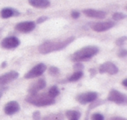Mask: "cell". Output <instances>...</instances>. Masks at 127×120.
Instances as JSON below:
<instances>
[{
	"mask_svg": "<svg viewBox=\"0 0 127 120\" xmlns=\"http://www.w3.org/2000/svg\"><path fill=\"white\" fill-rule=\"evenodd\" d=\"M75 40V37H70L61 41H45L38 46V51L41 54H49L54 51H61L66 48Z\"/></svg>",
	"mask_w": 127,
	"mask_h": 120,
	"instance_id": "obj_1",
	"label": "cell"
},
{
	"mask_svg": "<svg viewBox=\"0 0 127 120\" xmlns=\"http://www.w3.org/2000/svg\"><path fill=\"white\" fill-rule=\"evenodd\" d=\"M99 51L98 47L94 45L85 46L81 48L80 50L77 51L75 53H73L71 56V60L74 62H80L82 61H87L90 60L92 58H93L95 55H97Z\"/></svg>",
	"mask_w": 127,
	"mask_h": 120,
	"instance_id": "obj_2",
	"label": "cell"
},
{
	"mask_svg": "<svg viewBox=\"0 0 127 120\" xmlns=\"http://www.w3.org/2000/svg\"><path fill=\"white\" fill-rule=\"evenodd\" d=\"M25 100L29 104L34 106H38V107L52 105L56 103L55 99L51 98L47 94H34V95L29 94Z\"/></svg>",
	"mask_w": 127,
	"mask_h": 120,
	"instance_id": "obj_3",
	"label": "cell"
},
{
	"mask_svg": "<svg viewBox=\"0 0 127 120\" xmlns=\"http://www.w3.org/2000/svg\"><path fill=\"white\" fill-rule=\"evenodd\" d=\"M107 99L110 102H113L117 104H124L126 103V96L115 89L110 90Z\"/></svg>",
	"mask_w": 127,
	"mask_h": 120,
	"instance_id": "obj_4",
	"label": "cell"
},
{
	"mask_svg": "<svg viewBox=\"0 0 127 120\" xmlns=\"http://www.w3.org/2000/svg\"><path fill=\"white\" fill-rule=\"evenodd\" d=\"M97 92L96 91H88L85 93H80L76 97V100L81 104H87L97 100Z\"/></svg>",
	"mask_w": 127,
	"mask_h": 120,
	"instance_id": "obj_5",
	"label": "cell"
},
{
	"mask_svg": "<svg viewBox=\"0 0 127 120\" xmlns=\"http://www.w3.org/2000/svg\"><path fill=\"white\" fill-rule=\"evenodd\" d=\"M46 69H47V67H46L45 64H43V63H39L37 65L34 66L32 70H30L27 73H25V78H26V79H32V78H37V77L41 76L46 71Z\"/></svg>",
	"mask_w": 127,
	"mask_h": 120,
	"instance_id": "obj_6",
	"label": "cell"
},
{
	"mask_svg": "<svg viewBox=\"0 0 127 120\" xmlns=\"http://www.w3.org/2000/svg\"><path fill=\"white\" fill-rule=\"evenodd\" d=\"M98 72L101 74H104V73H107L110 75H115L118 72V66L115 64H113L112 62H104V64H100L98 67Z\"/></svg>",
	"mask_w": 127,
	"mask_h": 120,
	"instance_id": "obj_7",
	"label": "cell"
},
{
	"mask_svg": "<svg viewBox=\"0 0 127 120\" xmlns=\"http://www.w3.org/2000/svg\"><path fill=\"white\" fill-rule=\"evenodd\" d=\"M19 44H20L19 39L16 37H13V36L4 37V38L1 41V43H0V46L6 50L15 49V48L18 47Z\"/></svg>",
	"mask_w": 127,
	"mask_h": 120,
	"instance_id": "obj_8",
	"label": "cell"
},
{
	"mask_svg": "<svg viewBox=\"0 0 127 120\" xmlns=\"http://www.w3.org/2000/svg\"><path fill=\"white\" fill-rule=\"evenodd\" d=\"M35 28H36V23L33 21L20 22V23L17 24L16 26H15V29L18 31L23 32V33H29V32L32 31Z\"/></svg>",
	"mask_w": 127,
	"mask_h": 120,
	"instance_id": "obj_9",
	"label": "cell"
},
{
	"mask_svg": "<svg viewBox=\"0 0 127 120\" xmlns=\"http://www.w3.org/2000/svg\"><path fill=\"white\" fill-rule=\"evenodd\" d=\"M115 26V23L112 21H104V22H97L92 25V29L94 31L97 32H104Z\"/></svg>",
	"mask_w": 127,
	"mask_h": 120,
	"instance_id": "obj_10",
	"label": "cell"
},
{
	"mask_svg": "<svg viewBox=\"0 0 127 120\" xmlns=\"http://www.w3.org/2000/svg\"><path fill=\"white\" fill-rule=\"evenodd\" d=\"M46 86V81L43 78H40L37 81L34 82L33 84L29 86L28 88V93L30 95H34V94H37V92L40 90H44Z\"/></svg>",
	"mask_w": 127,
	"mask_h": 120,
	"instance_id": "obj_11",
	"label": "cell"
},
{
	"mask_svg": "<svg viewBox=\"0 0 127 120\" xmlns=\"http://www.w3.org/2000/svg\"><path fill=\"white\" fill-rule=\"evenodd\" d=\"M20 110V105L17 101H10L7 104L4 105V111L6 115H9V116H11V115L15 114V113L18 112Z\"/></svg>",
	"mask_w": 127,
	"mask_h": 120,
	"instance_id": "obj_12",
	"label": "cell"
},
{
	"mask_svg": "<svg viewBox=\"0 0 127 120\" xmlns=\"http://www.w3.org/2000/svg\"><path fill=\"white\" fill-rule=\"evenodd\" d=\"M18 76H19L18 72L15 71H11L9 72L5 73V74L2 75V76H0V85L2 86V85H4L6 84L14 81L15 79L18 78Z\"/></svg>",
	"mask_w": 127,
	"mask_h": 120,
	"instance_id": "obj_13",
	"label": "cell"
},
{
	"mask_svg": "<svg viewBox=\"0 0 127 120\" xmlns=\"http://www.w3.org/2000/svg\"><path fill=\"white\" fill-rule=\"evenodd\" d=\"M83 13L85 16L92 18H97V19H103L105 18L106 13L103 11H98L95 9H85L83 11Z\"/></svg>",
	"mask_w": 127,
	"mask_h": 120,
	"instance_id": "obj_14",
	"label": "cell"
},
{
	"mask_svg": "<svg viewBox=\"0 0 127 120\" xmlns=\"http://www.w3.org/2000/svg\"><path fill=\"white\" fill-rule=\"evenodd\" d=\"M28 2L32 6L38 9H45L51 5L49 0H28Z\"/></svg>",
	"mask_w": 127,
	"mask_h": 120,
	"instance_id": "obj_15",
	"label": "cell"
},
{
	"mask_svg": "<svg viewBox=\"0 0 127 120\" xmlns=\"http://www.w3.org/2000/svg\"><path fill=\"white\" fill-rule=\"evenodd\" d=\"M20 12L17 10L13 9V8H4V9L1 11L0 12V16L2 17L3 18H9L11 17H16V16H19Z\"/></svg>",
	"mask_w": 127,
	"mask_h": 120,
	"instance_id": "obj_16",
	"label": "cell"
},
{
	"mask_svg": "<svg viewBox=\"0 0 127 120\" xmlns=\"http://www.w3.org/2000/svg\"><path fill=\"white\" fill-rule=\"evenodd\" d=\"M65 116L69 120H78L81 117V114L79 111L75 110H68L65 112Z\"/></svg>",
	"mask_w": 127,
	"mask_h": 120,
	"instance_id": "obj_17",
	"label": "cell"
},
{
	"mask_svg": "<svg viewBox=\"0 0 127 120\" xmlns=\"http://www.w3.org/2000/svg\"><path fill=\"white\" fill-rule=\"evenodd\" d=\"M59 93H60V90H59V89H58V87L57 86V85H53V86H51V88L49 89L47 95L49 96L51 98L55 99V97H58V96L59 95Z\"/></svg>",
	"mask_w": 127,
	"mask_h": 120,
	"instance_id": "obj_18",
	"label": "cell"
},
{
	"mask_svg": "<svg viewBox=\"0 0 127 120\" xmlns=\"http://www.w3.org/2000/svg\"><path fill=\"white\" fill-rule=\"evenodd\" d=\"M84 76L83 71H75L73 74H71L69 78H67L68 82H77L82 78V77Z\"/></svg>",
	"mask_w": 127,
	"mask_h": 120,
	"instance_id": "obj_19",
	"label": "cell"
},
{
	"mask_svg": "<svg viewBox=\"0 0 127 120\" xmlns=\"http://www.w3.org/2000/svg\"><path fill=\"white\" fill-rule=\"evenodd\" d=\"M126 18V15L125 13L122 12H115L112 14V18L116 21H119V20H123Z\"/></svg>",
	"mask_w": 127,
	"mask_h": 120,
	"instance_id": "obj_20",
	"label": "cell"
},
{
	"mask_svg": "<svg viewBox=\"0 0 127 120\" xmlns=\"http://www.w3.org/2000/svg\"><path fill=\"white\" fill-rule=\"evenodd\" d=\"M59 69L58 67H56V66H51L49 68V73L51 76H57L58 74H59Z\"/></svg>",
	"mask_w": 127,
	"mask_h": 120,
	"instance_id": "obj_21",
	"label": "cell"
},
{
	"mask_svg": "<svg viewBox=\"0 0 127 120\" xmlns=\"http://www.w3.org/2000/svg\"><path fill=\"white\" fill-rule=\"evenodd\" d=\"M91 119L92 120H104V117L103 116L101 113L96 112V113H93V114L92 115Z\"/></svg>",
	"mask_w": 127,
	"mask_h": 120,
	"instance_id": "obj_22",
	"label": "cell"
},
{
	"mask_svg": "<svg viewBox=\"0 0 127 120\" xmlns=\"http://www.w3.org/2000/svg\"><path fill=\"white\" fill-rule=\"evenodd\" d=\"M126 39H127V37H125V36H124V37H119V38L117 39V41H116V44H117V45H118V46H123V45H125V42H126Z\"/></svg>",
	"mask_w": 127,
	"mask_h": 120,
	"instance_id": "obj_23",
	"label": "cell"
},
{
	"mask_svg": "<svg viewBox=\"0 0 127 120\" xmlns=\"http://www.w3.org/2000/svg\"><path fill=\"white\" fill-rule=\"evenodd\" d=\"M73 69H74L76 71H82V70L84 69L83 64L80 62H77L76 64H74V66H73Z\"/></svg>",
	"mask_w": 127,
	"mask_h": 120,
	"instance_id": "obj_24",
	"label": "cell"
},
{
	"mask_svg": "<svg viewBox=\"0 0 127 120\" xmlns=\"http://www.w3.org/2000/svg\"><path fill=\"white\" fill-rule=\"evenodd\" d=\"M41 118V113L39 111H36L32 114V119L33 120H40Z\"/></svg>",
	"mask_w": 127,
	"mask_h": 120,
	"instance_id": "obj_25",
	"label": "cell"
},
{
	"mask_svg": "<svg viewBox=\"0 0 127 120\" xmlns=\"http://www.w3.org/2000/svg\"><path fill=\"white\" fill-rule=\"evenodd\" d=\"M127 55V51L125 49H121L120 51H118V56L119 58H125Z\"/></svg>",
	"mask_w": 127,
	"mask_h": 120,
	"instance_id": "obj_26",
	"label": "cell"
},
{
	"mask_svg": "<svg viewBox=\"0 0 127 120\" xmlns=\"http://www.w3.org/2000/svg\"><path fill=\"white\" fill-rule=\"evenodd\" d=\"M71 16L72 18H74V19H77V18H78L80 17V12L79 11H72L71 12Z\"/></svg>",
	"mask_w": 127,
	"mask_h": 120,
	"instance_id": "obj_27",
	"label": "cell"
},
{
	"mask_svg": "<svg viewBox=\"0 0 127 120\" xmlns=\"http://www.w3.org/2000/svg\"><path fill=\"white\" fill-rule=\"evenodd\" d=\"M48 17H46V16H43V17H40V18H38L37 19V22L36 23L37 24H42V23H44V22H45L46 20H48Z\"/></svg>",
	"mask_w": 127,
	"mask_h": 120,
	"instance_id": "obj_28",
	"label": "cell"
},
{
	"mask_svg": "<svg viewBox=\"0 0 127 120\" xmlns=\"http://www.w3.org/2000/svg\"><path fill=\"white\" fill-rule=\"evenodd\" d=\"M103 103H104L103 101H102V102H99V101H96V100H95V101H93V102H92V104H91L90 107H89V108H90V109H93V108L95 107V106L98 105V104L100 105V104H102Z\"/></svg>",
	"mask_w": 127,
	"mask_h": 120,
	"instance_id": "obj_29",
	"label": "cell"
},
{
	"mask_svg": "<svg viewBox=\"0 0 127 120\" xmlns=\"http://www.w3.org/2000/svg\"><path fill=\"white\" fill-rule=\"evenodd\" d=\"M90 73H91V78H92V77H94L96 75V73H97V71H96V69H94V68H92V69H90Z\"/></svg>",
	"mask_w": 127,
	"mask_h": 120,
	"instance_id": "obj_30",
	"label": "cell"
},
{
	"mask_svg": "<svg viewBox=\"0 0 127 120\" xmlns=\"http://www.w3.org/2000/svg\"><path fill=\"white\" fill-rule=\"evenodd\" d=\"M6 87H2V88H0V97H2V95H3V93L4 92V90H6Z\"/></svg>",
	"mask_w": 127,
	"mask_h": 120,
	"instance_id": "obj_31",
	"label": "cell"
},
{
	"mask_svg": "<svg viewBox=\"0 0 127 120\" xmlns=\"http://www.w3.org/2000/svg\"><path fill=\"white\" fill-rule=\"evenodd\" d=\"M122 85H123L124 87H125V88L127 87V79H126V78L123 80V82H122Z\"/></svg>",
	"mask_w": 127,
	"mask_h": 120,
	"instance_id": "obj_32",
	"label": "cell"
},
{
	"mask_svg": "<svg viewBox=\"0 0 127 120\" xmlns=\"http://www.w3.org/2000/svg\"><path fill=\"white\" fill-rule=\"evenodd\" d=\"M111 120H126V119L124 118H111Z\"/></svg>",
	"mask_w": 127,
	"mask_h": 120,
	"instance_id": "obj_33",
	"label": "cell"
},
{
	"mask_svg": "<svg viewBox=\"0 0 127 120\" xmlns=\"http://www.w3.org/2000/svg\"><path fill=\"white\" fill-rule=\"evenodd\" d=\"M6 64H7V63L6 62H3V64H2V67L3 68H4L6 66Z\"/></svg>",
	"mask_w": 127,
	"mask_h": 120,
	"instance_id": "obj_34",
	"label": "cell"
},
{
	"mask_svg": "<svg viewBox=\"0 0 127 120\" xmlns=\"http://www.w3.org/2000/svg\"><path fill=\"white\" fill-rule=\"evenodd\" d=\"M85 120H88V118H86V119H85Z\"/></svg>",
	"mask_w": 127,
	"mask_h": 120,
	"instance_id": "obj_35",
	"label": "cell"
},
{
	"mask_svg": "<svg viewBox=\"0 0 127 120\" xmlns=\"http://www.w3.org/2000/svg\"><path fill=\"white\" fill-rule=\"evenodd\" d=\"M0 31H1V30H0Z\"/></svg>",
	"mask_w": 127,
	"mask_h": 120,
	"instance_id": "obj_36",
	"label": "cell"
}]
</instances>
